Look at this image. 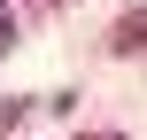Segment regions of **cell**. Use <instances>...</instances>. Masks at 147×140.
<instances>
[{
  "label": "cell",
  "mask_w": 147,
  "mask_h": 140,
  "mask_svg": "<svg viewBox=\"0 0 147 140\" xmlns=\"http://www.w3.org/2000/svg\"><path fill=\"white\" fill-rule=\"evenodd\" d=\"M109 47H116V55H140V47H147V8H132V16L116 23V39H109Z\"/></svg>",
  "instance_id": "cell-1"
},
{
  "label": "cell",
  "mask_w": 147,
  "mask_h": 140,
  "mask_svg": "<svg viewBox=\"0 0 147 140\" xmlns=\"http://www.w3.org/2000/svg\"><path fill=\"white\" fill-rule=\"evenodd\" d=\"M0 47H16V16H8V0H0Z\"/></svg>",
  "instance_id": "cell-2"
},
{
  "label": "cell",
  "mask_w": 147,
  "mask_h": 140,
  "mask_svg": "<svg viewBox=\"0 0 147 140\" xmlns=\"http://www.w3.org/2000/svg\"><path fill=\"white\" fill-rule=\"evenodd\" d=\"M85 140H124V132H85Z\"/></svg>",
  "instance_id": "cell-3"
},
{
  "label": "cell",
  "mask_w": 147,
  "mask_h": 140,
  "mask_svg": "<svg viewBox=\"0 0 147 140\" xmlns=\"http://www.w3.org/2000/svg\"><path fill=\"white\" fill-rule=\"evenodd\" d=\"M39 8H62V0H39Z\"/></svg>",
  "instance_id": "cell-4"
}]
</instances>
